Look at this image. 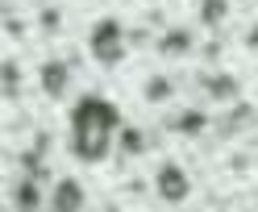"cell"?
Segmentation results:
<instances>
[{"instance_id":"6da1fadb","label":"cell","mask_w":258,"mask_h":212,"mask_svg":"<svg viewBox=\"0 0 258 212\" xmlns=\"http://www.w3.org/2000/svg\"><path fill=\"white\" fill-rule=\"evenodd\" d=\"M121 133V112L104 96H79L71 108V150L79 162H104Z\"/></svg>"},{"instance_id":"7a4b0ae2","label":"cell","mask_w":258,"mask_h":212,"mask_svg":"<svg viewBox=\"0 0 258 212\" xmlns=\"http://www.w3.org/2000/svg\"><path fill=\"white\" fill-rule=\"evenodd\" d=\"M88 50H92V58L100 62V67H117V62L125 58V29H121V21H112V17L96 21L92 34H88Z\"/></svg>"},{"instance_id":"3957f363","label":"cell","mask_w":258,"mask_h":212,"mask_svg":"<svg viewBox=\"0 0 258 212\" xmlns=\"http://www.w3.org/2000/svg\"><path fill=\"white\" fill-rule=\"evenodd\" d=\"M154 191H158V200H167V204H183L191 195V179H187V171L179 162H163L158 175H154Z\"/></svg>"},{"instance_id":"277c9868","label":"cell","mask_w":258,"mask_h":212,"mask_svg":"<svg viewBox=\"0 0 258 212\" xmlns=\"http://www.w3.org/2000/svg\"><path fill=\"white\" fill-rule=\"evenodd\" d=\"M42 92L50 96V100H58V96H67V84H71V67L62 58H50V62H42Z\"/></svg>"},{"instance_id":"5b68a950","label":"cell","mask_w":258,"mask_h":212,"mask_svg":"<svg viewBox=\"0 0 258 212\" xmlns=\"http://www.w3.org/2000/svg\"><path fill=\"white\" fill-rule=\"evenodd\" d=\"M50 208L54 212H79L84 208V187H79L75 179H58L54 195H50Z\"/></svg>"},{"instance_id":"8992f818","label":"cell","mask_w":258,"mask_h":212,"mask_svg":"<svg viewBox=\"0 0 258 212\" xmlns=\"http://www.w3.org/2000/svg\"><path fill=\"white\" fill-rule=\"evenodd\" d=\"M13 208H21V212H29V208H42L38 175H29V179H21V183H17V191H13Z\"/></svg>"},{"instance_id":"52a82bcc","label":"cell","mask_w":258,"mask_h":212,"mask_svg":"<svg viewBox=\"0 0 258 212\" xmlns=\"http://www.w3.org/2000/svg\"><path fill=\"white\" fill-rule=\"evenodd\" d=\"M187 46H191V34H187V29H171V34L158 38V54H183Z\"/></svg>"},{"instance_id":"ba28073f","label":"cell","mask_w":258,"mask_h":212,"mask_svg":"<svg viewBox=\"0 0 258 212\" xmlns=\"http://www.w3.org/2000/svg\"><path fill=\"white\" fill-rule=\"evenodd\" d=\"M204 88L217 96V100H233L237 96V79H229V75H217V79H204Z\"/></svg>"},{"instance_id":"9c48e42d","label":"cell","mask_w":258,"mask_h":212,"mask_svg":"<svg viewBox=\"0 0 258 212\" xmlns=\"http://www.w3.org/2000/svg\"><path fill=\"white\" fill-rule=\"evenodd\" d=\"M225 13H229V0H204L200 5V21L204 25H221Z\"/></svg>"},{"instance_id":"30bf717a","label":"cell","mask_w":258,"mask_h":212,"mask_svg":"<svg viewBox=\"0 0 258 212\" xmlns=\"http://www.w3.org/2000/svg\"><path fill=\"white\" fill-rule=\"evenodd\" d=\"M171 92H175L171 79H167V75H154L150 84H146V100H150V104H163V100H171Z\"/></svg>"},{"instance_id":"8fae6325","label":"cell","mask_w":258,"mask_h":212,"mask_svg":"<svg viewBox=\"0 0 258 212\" xmlns=\"http://www.w3.org/2000/svg\"><path fill=\"white\" fill-rule=\"evenodd\" d=\"M204 125H208V117H204L200 108H191V112H183V117L175 121V129H179V133H187V137H191V133H200Z\"/></svg>"},{"instance_id":"7c38bea8","label":"cell","mask_w":258,"mask_h":212,"mask_svg":"<svg viewBox=\"0 0 258 212\" xmlns=\"http://www.w3.org/2000/svg\"><path fill=\"white\" fill-rule=\"evenodd\" d=\"M121 150L125 154H142L146 150V137H142L138 129H121Z\"/></svg>"},{"instance_id":"4fadbf2b","label":"cell","mask_w":258,"mask_h":212,"mask_svg":"<svg viewBox=\"0 0 258 212\" xmlns=\"http://www.w3.org/2000/svg\"><path fill=\"white\" fill-rule=\"evenodd\" d=\"M250 46H258V34H254V38H250Z\"/></svg>"}]
</instances>
